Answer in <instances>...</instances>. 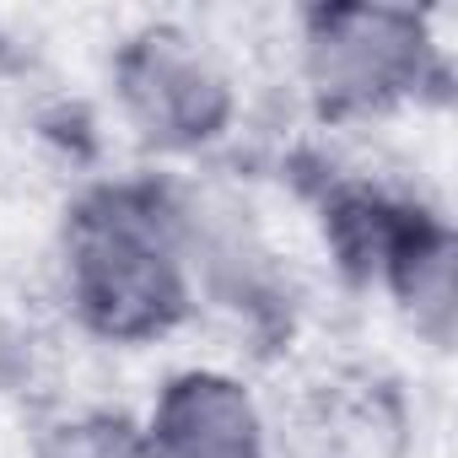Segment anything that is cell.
Listing matches in <instances>:
<instances>
[{
	"mask_svg": "<svg viewBox=\"0 0 458 458\" xmlns=\"http://www.w3.org/2000/svg\"><path fill=\"white\" fill-rule=\"evenodd\" d=\"M114 98L140 146L194 157L238 119V87L226 65L183 28L151 22L114 55Z\"/></svg>",
	"mask_w": 458,
	"mask_h": 458,
	"instance_id": "cell-3",
	"label": "cell"
},
{
	"mask_svg": "<svg viewBox=\"0 0 458 458\" xmlns=\"http://www.w3.org/2000/svg\"><path fill=\"white\" fill-rule=\"evenodd\" d=\"M151 458H270L265 415L233 372L189 367L167 377L146 420Z\"/></svg>",
	"mask_w": 458,
	"mask_h": 458,
	"instance_id": "cell-5",
	"label": "cell"
},
{
	"mask_svg": "<svg viewBox=\"0 0 458 458\" xmlns=\"http://www.w3.org/2000/svg\"><path fill=\"white\" fill-rule=\"evenodd\" d=\"M297 65L324 119H367L404 108L447 76L431 17L410 6H383V0L308 6Z\"/></svg>",
	"mask_w": 458,
	"mask_h": 458,
	"instance_id": "cell-2",
	"label": "cell"
},
{
	"mask_svg": "<svg viewBox=\"0 0 458 458\" xmlns=\"http://www.w3.org/2000/svg\"><path fill=\"white\" fill-rule=\"evenodd\" d=\"M340 249L404 308L415 335L447 351L458 324V238L453 226L420 205L383 194H351L335 205Z\"/></svg>",
	"mask_w": 458,
	"mask_h": 458,
	"instance_id": "cell-4",
	"label": "cell"
},
{
	"mask_svg": "<svg viewBox=\"0 0 458 458\" xmlns=\"http://www.w3.org/2000/svg\"><path fill=\"white\" fill-rule=\"evenodd\" d=\"M44 458H151L146 426L124 415H76L49 431Z\"/></svg>",
	"mask_w": 458,
	"mask_h": 458,
	"instance_id": "cell-6",
	"label": "cell"
},
{
	"mask_svg": "<svg viewBox=\"0 0 458 458\" xmlns=\"http://www.w3.org/2000/svg\"><path fill=\"white\" fill-rule=\"evenodd\" d=\"M60 265L76 318L119 345L167 335L199 297L183 205L146 183H114L76 199Z\"/></svg>",
	"mask_w": 458,
	"mask_h": 458,
	"instance_id": "cell-1",
	"label": "cell"
}]
</instances>
